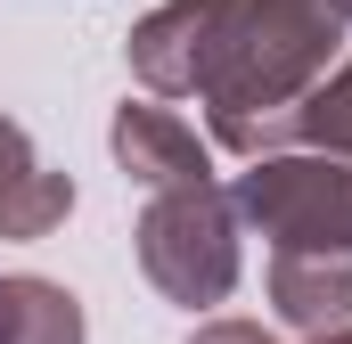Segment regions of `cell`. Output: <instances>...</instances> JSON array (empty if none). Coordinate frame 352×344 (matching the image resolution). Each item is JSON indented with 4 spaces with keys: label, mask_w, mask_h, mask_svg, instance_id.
<instances>
[{
    "label": "cell",
    "mask_w": 352,
    "mask_h": 344,
    "mask_svg": "<svg viewBox=\"0 0 352 344\" xmlns=\"http://www.w3.org/2000/svg\"><path fill=\"white\" fill-rule=\"evenodd\" d=\"M303 344H352V320H336V328H311Z\"/></svg>",
    "instance_id": "11"
},
{
    "label": "cell",
    "mask_w": 352,
    "mask_h": 344,
    "mask_svg": "<svg viewBox=\"0 0 352 344\" xmlns=\"http://www.w3.org/2000/svg\"><path fill=\"white\" fill-rule=\"evenodd\" d=\"M238 197L221 189V180H188V189H156L148 197V213H140V230H131V246H140V270H148V287L180 303V312H213V303H230L238 295Z\"/></svg>",
    "instance_id": "2"
},
{
    "label": "cell",
    "mask_w": 352,
    "mask_h": 344,
    "mask_svg": "<svg viewBox=\"0 0 352 344\" xmlns=\"http://www.w3.org/2000/svg\"><path fill=\"white\" fill-rule=\"evenodd\" d=\"M270 312L311 336L352 320V255H320V246H270Z\"/></svg>",
    "instance_id": "7"
},
{
    "label": "cell",
    "mask_w": 352,
    "mask_h": 344,
    "mask_svg": "<svg viewBox=\"0 0 352 344\" xmlns=\"http://www.w3.org/2000/svg\"><path fill=\"white\" fill-rule=\"evenodd\" d=\"M295 148H328V156H352V58H336L320 83L295 98Z\"/></svg>",
    "instance_id": "9"
},
{
    "label": "cell",
    "mask_w": 352,
    "mask_h": 344,
    "mask_svg": "<svg viewBox=\"0 0 352 344\" xmlns=\"http://www.w3.org/2000/svg\"><path fill=\"white\" fill-rule=\"evenodd\" d=\"M66 213H74V172H50L25 123L0 115V238H50Z\"/></svg>",
    "instance_id": "6"
},
{
    "label": "cell",
    "mask_w": 352,
    "mask_h": 344,
    "mask_svg": "<svg viewBox=\"0 0 352 344\" xmlns=\"http://www.w3.org/2000/svg\"><path fill=\"white\" fill-rule=\"evenodd\" d=\"M0 344H90L82 303L58 279L16 270V279H0Z\"/></svg>",
    "instance_id": "8"
},
{
    "label": "cell",
    "mask_w": 352,
    "mask_h": 344,
    "mask_svg": "<svg viewBox=\"0 0 352 344\" xmlns=\"http://www.w3.org/2000/svg\"><path fill=\"white\" fill-rule=\"evenodd\" d=\"M205 17H213V0H164V8H148L140 25H131V74L148 98H188L197 90V66H205Z\"/></svg>",
    "instance_id": "5"
},
{
    "label": "cell",
    "mask_w": 352,
    "mask_h": 344,
    "mask_svg": "<svg viewBox=\"0 0 352 344\" xmlns=\"http://www.w3.org/2000/svg\"><path fill=\"white\" fill-rule=\"evenodd\" d=\"M107 148L123 180H140L148 197L156 189H188V180H213V140H197V123H180L164 98H123L115 123H107Z\"/></svg>",
    "instance_id": "4"
},
{
    "label": "cell",
    "mask_w": 352,
    "mask_h": 344,
    "mask_svg": "<svg viewBox=\"0 0 352 344\" xmlns=\"http://www.w3.org/2000/svg\"><path fill=\"white\" fill-rule=\"evenodd\" d=\"M188 344H278L270 328H254V320H205Z\"/></svg>",
    "instance_id": "10"
},
{
    "label": "cell",
    "mask_w": 352,
    "mask_h": 344,
    "mask_svg": "<svg viewBox=\"0 0 352 344\" xmlns=\"http://www.w3.org/2000/svg\"><path fill=\"white\" fill-rule=\"evenodd\" d=\"M328 8H336V17H344V25H352V0H328Z\"/></svg>",
    "instance_id": "12"
},
{
    "label": "cell",
    "mask_w": 352,
    "mask_h": 344,
    "mask_svg": "<svg viewBox=\"0 0 352 344\" xmlns=\"http://www.w3.org/2000/svg\"><path fill=\"white\" fill-rule=\"evenodd\" d=\"M344 58V17L328 0H213L205 17V66L197 107L213 123V148L278 156L295 148V98Z\"/></svg>",
    "instance_id": "1"
},
{
    "label": "cell",
    "mask_w": 352,
    "mask_h": 344,
    "mask_svg": "<svg viewBox=\"0 0 352 344\" xmlns=\"http://www.w3.org/2000/svg\"><path fill=\"white\" fill-rule=\"evenodd\" d=\"M238 222L263 230L270 246H320V255H352V156L328 148H278L230 180Z\"/></svg>",
    "instance_id": "3"
}]
</instances>
